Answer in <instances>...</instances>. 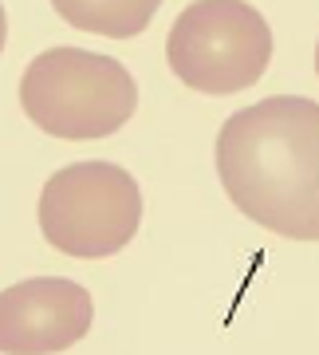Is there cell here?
Returning a JSON list of instances; mask_svg holds the SVG:
<instances>
[{
	"label": "cell",
	"mask_w": 319,
	"mask_h": 355,
	"mask_svg": "<svg viewBox=\"0 0 319 355\" xmlns=\"http://www.w3.org/2000/svg\"><path fill=\"white\" fill-rule=\"evenodd\" d=\"M217 178L244 217L288 241H319V103L272 95L217 135Z\"/></svg>",
	"instance_id": "1"
},
{
	"label": "cell",
	"mask_w": 319,
	"mask_h": 355,
	"mask_svg": "<svg viewBox=\"0 0 319 355\" xmlns=\"http://www.w3.org/2000/svg\"><path fill=\"white\" fill-rule=\"evenodd\" d=\"M20 107L51 139L91 142L118 135L130 123L138 107V83L102 51L48 48L24 67Z\"/></svg>",
	"instance_id": "2"
},
{
	"label": "cell",
	"mask_w": 319,
	"mask_h": 355,
	"mask_svg": "<svg viewBox=\"0 0 319 355\" xmlns=\"http://www.w3.org/2000/svg\"><path fill=\"white\" fill-rule=\"evenodd\" d=\"M142 221L138 182L115 162H71L44 182L39 233L79 261L122 253Z\"/></svg>",
	"instance_id": "3"
},
{
	"label": "cell",
	"mask_w": 319,
	"mask_h": 355,
	"mask_svg": "<svg viewBox=\"0 0 319 355\" xmlns=\"http://www.w3.org/2000/svg\"><path fill=\"white\" fill-rule=\"evenodd\" d=\"M272 28L248 0H193L166 40V64L201 95H237L268 71Z\"/></svg>",
	"instance_id": "4"
},
{
	"label": "cell",
	"mask_w": 319,
	"mask_h": 355,
	"mask_svg": "<svg viewBox=\"0 0 319 355\" xmlns=\"http://www.w3.org/2000/svg\"><path fill=\"white\" fill-rule=\"evenodd\" d=\"M91 292L67 277H32L0 292V352L55 355L91 331Z\"/></svg>",
	"instance_id": "5"
},
{
	"label": "cell",
	"mask_w": 319,
	"mask_h": 355,
	"mask_svg": "<svg viewBox=\"0 0 319 355\" xmlns=\"http://www.w3.org/2000/svg\"><path fill=\"white\" fill-rule=\"evenodd\" d=\"M51 8L79 32L130 40L150 28L162 0H51Z\"/></svg>",
	"instance_id": "6"
},
{
	"label": "cell",
	"mask_w": 319,
	"mask_h": 355,
	"mask_svg": "<svg viewBox=\"0 0 319 355\" xmlns=\"http://www.w3.org/2000/svg\"><path fill=\"white\" fill-rule=\"evenodd\" d=\"M4 40H8V16H4V4H0V51H4Z\"/></svg>",
	"instance_id": "7"
},
{
	"label": "cell",
	"mask_w": 319,
	"mask_h": 355,
	"mask_svg": "<svg viewBox=\"0 0 319 355\" xmlns=\"http://www.w3.org/2000/svg\"><path fill=\"white\" fill-rule=\"evenodd\" d=\"M316 71H319V44H316Z\"/></svg>",
	"instance_id": "8"
}]
</instances>
